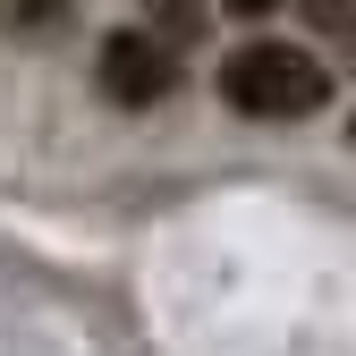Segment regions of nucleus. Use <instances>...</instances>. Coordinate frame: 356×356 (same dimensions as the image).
Here are the masks:
<instances>
[{
  "instance_id": "nucleus-1",
  "label": "nucleus",
  "mask_w": 356,
  "mask_h": 356,
  "mask_svg": "<svg viewBox=\"0 0 356 356\" xmlns=\"http://www.w3.org/2000/svg\"><path fill=\"white\" fill-rule=\"evenodd\" d=\"M220 102L246 119H305L331 102V68L297 42H238L220 60Z\"/></svg>"
},
{
  "instance_id": "nucleus-2",
  "label": "nucleus",
  "mask_w": 356,
  "mask_h": 356,
  "mask_svg": "<svg viewBox=\"0 0 356 356\" xmlns=\"http://www.w3.org/2000/svg\"><path fill=\"white\" fill-rule=\"evenodd\" d=\"M94 85H102L119 111H153L161 94H178V60H170V42H161V34L119 26V34L102 42V60H94Z\"/></svg>"
},
{
  "instance_id": "nucleus-3",
  "label": "nucleus",
  "mask_w": 356,
  "mask_h": 356,
  "mask_svg": "<svg viewBox=\"0 0 356 356\" xmlns=\"http://www.w3.org/2000/svg\"><path fill=\"white\" fill-rule=\"evenodd\" d=\"M145 17H153V26H170V42H187V34L204 26V9H195V0H145Z\"/></svg>"
},
{
  "instance_id": "nucleus-4",
  "label": "nucleus",
  "mask_w": 356,
  "mask_h": 356,
  "mask_svg": "<svg viewBox=\"0 0 356 356\" xmlns=\"http://www.w3.org/2000/svg\"><path fill=\"white\" fill-rule=\"evenodd\" d=\"M229 9H238V17H272L280 0H229Z\"/></svg>"
},
{
  "instance_id": "nucleus-5",
  "label": "nucleus",
  "mask_w": 356,
  "mask_h": 356,
  "mask_svg": "<svg viewBox=\"0 0 356 356\" xmlns=\"http://www.w3.org/2000/svg\"><path fill=\"white\" fill-rule=\"evenodd\" d=\"M348 136H356V127H348Z\"/></svg>"
}]
</instances>
